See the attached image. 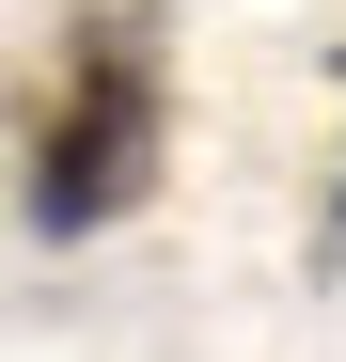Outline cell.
<instances>
[{
	"label": "cell",
	"instance_id": "cell-1",
	"mask_svg": "<svg viewBox=\"0 0 346 362\" xmlns=\"http://www.w3.org/2000/svg\"><path fill=\"white\" fill-rule=\"evenodd\" d=\"M157 142H173V32L142 0H79L47 32V64L16 95V189L32 236H95L157 189Z\"/></svg>",
	"mask_w": 346,
	"mask_h": 362
},
{
	"label": "cell",
	"instance_id": "cell-2",
	"mask_svg": "<svg viewBox=\"0 0 346 362\" xmlns=\"http://www.w3.org/2000/svg\"><path fill=\"white\" fill-rule=\"evenodd\" d=\"M330 79H346V64H330ZM330 268H346V205H330Z\"/></svg>",
	"mask_w": 346,
	"mask_h": 362
}]
</instances>
